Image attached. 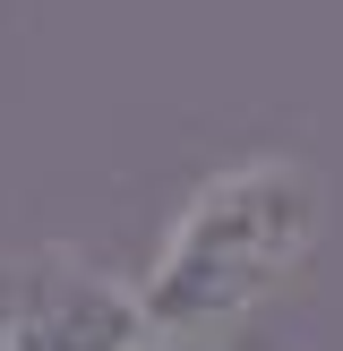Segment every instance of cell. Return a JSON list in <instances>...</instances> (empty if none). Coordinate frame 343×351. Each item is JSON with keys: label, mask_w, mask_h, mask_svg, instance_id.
I'll return each instance as SVG.
<instances>
[{"label": "cell", "mask_w": 343, "mask_h": 351, "mask_svg": "<svg viewBox=\"0 0 343 351\" xmlns=\"http://www.w3.org/2000/svg\"><path fill=\"white\" fill-rule=\"evenodd\" d=\"M326 232H335V180L309 154L257 146V154L215 163L172 206L163 240H154L146 274H137L146 335L232 351L240 326L266 317L318 266Z\"/></svg>", "instance_id": "1"}, {"label": "cell", "mask_w": 343, "mask_h": 351, "mask_svg": "<svg viewBox=\"0 0 343 351\" xmlns=\"http://www.w3.org/2000/svg\"><path fill=\"white\" fill-rule=\"evenodd\" d=\"M137 283L78 240H34L0 257V351H137Z\"/></svg>", "instance_id": "2"}, {"label": "cell", "mask_w": 343, "mask_h": 351, "mask_svg": "<svg viewBox=\"0 0 343 351\" xmlns=\"http://www.w3.org/2000/svg\"><path fill=\"white\" fill-rule=\"evenodd\" d=\"M137 351H215V343H172V335H146Z\"/></svg>", "instance_id": "3"}]
</instances>
